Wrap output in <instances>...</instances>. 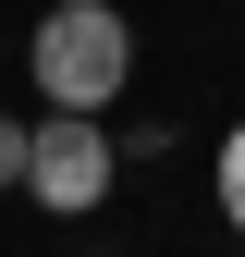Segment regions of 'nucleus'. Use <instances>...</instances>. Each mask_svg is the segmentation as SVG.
<instances>
[{
	"label": "nucleus",
	"mask_w": 245,
	"mask_h": 257,
	"mask_svg": "<svg viewBox=\"0 0 245 257\" xmlns=\"http://www.w3.org/2000/svg\"><path fill=\"white\" fill-rule=\"evenodd\" d=\"M110 184H122V135H110V122L37 110V147H25V196H37L49 220H86V208H110Z\"/></svg>",
	"instance_id": "obj_2"
},
{
	"label": "nucleus",
	"mask_w": 245,
	"mask_h": 257,
	"mask_svg": "<svg viewBox=\"0 0 245 257\" xmlns=\"http://www.w3.org/2000/svg\"><path fill=\"white\" fill-rule=\"evenodd\" d=\"M25 147H37V122H13V110H0V196H25Z\"/></svg>",
	"instance_id": "obj_4"
},
{
	"label": "nucleus",
	"mask_w": 245,
	"mask_h": 257,
	"mask_svg": "<svg viewBox=\"0 0 245 257\" xmlns=\"http://www.w3.org/2000/svg\"><path fill=\"white\" fill-rule=\"evenodd\" d=\"M208 196H221V220L245 233V122H233L221 147H208Z\"/></svg>",
	"instance_id": "obj_3"
},
{
	"label": "nucleus",
	"mask_w": 245,
	"mask_h": 257,
	"mask_svg": "<svg viewBox=\"0 0 245 257\" xmlns=\"http://www.w3.org/2000/svg\"><path fill=\"white\" fill-rule=\"evenodd\" d=\"M25 74H37V98H49V110L110 122V98L135 86V25H122L110 0H49L37 37H25Z\"/></svg>",
	"instance_id": "obj_1"
}]
</instances>
